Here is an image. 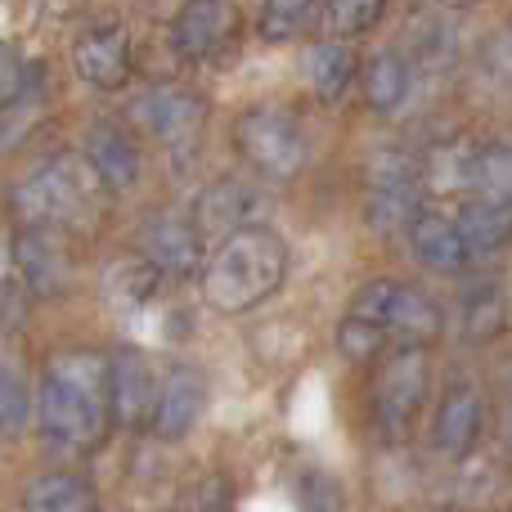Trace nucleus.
Segmentation results:
<instances>
[{
	"label": "nucleus",
	"mask_w": 512,
	"mask_h": 512,
	"mask_svg": "<svg viewBox=\"0 0 512 512\" xmlns=\"http://www.w3.org/2000/svg\"><path fill=\"white\" fill-rule=\"evenodd\" d=\"M108 360L95 351H59L45 360L36 427L50 454L81 459L104 441L108 423Z\"/></svg>",
	"instance_id": "nucleus-1"
},
{
	"label": "nucleus",
	"mask_w": 512,
	"mask_h": 512,
	"mask_svg": "<svg viewBox=\"0 0 512 512\" xmlns=\"http://www.w3.org/2000/svg\"><path fill=\"white\" fill-rule=\"evenodd\" d=\"M283 274H288V248L279 234L265 225H239L230 239L216 243L212 261L198 270V283L212 310L243 315L279 292Z\"/></svg>",
	"instance_id": "nucleus-2"
},
{
	"label": "nucleus",
	"mask_w": 512,
	"mask_h": 512,
	"mask_svg": "<svg viewBox=\"0 0 512 512\" xmlns=\"http://www.w3.org/2000/svg\"><path fill=\"white\" fill-rule=\"evenodd\" d=\"M104 180L95 176L86 158H50L14 189V216L27 230H81L95 216V189Z\"/></svg>",
	"instance_id": "nucleus-3"
},
{
	"label": "nucleus",
	"mask_w": 512,
	"mask_h": 512,
	"mask_svg": "<svg viewBox=\"0 0 512 512\" xmlns=\"http://www.w3.org/2000/svg\"><path fill=\"white\" fill-rule=\"evenodd\" d=\"M234 144H239L243 162L256 167L270 180H292L310 158V144L301 122L279 104H256L234 126Z\"/></svg>",
	"instance_id": "nucleus-4"
},
{
	"label": "nucleus",
	"mask_w": 512,
	"mask_h": 512,
	"mask_svg": "<svg viewBox=\"0 0 512 512\" xmlns=\"http://www.w3.org/2000/svg\"><path fill=\"white\" fill-rule=\"evenodd\" d=\"M423 189V162L400 149H382L369 158L364 171V216L378 234H391L414 221V203Z\"/></svg>",
	"instance_id": "nucleus-5"
},
{
	"label": "nucleus",
	"mask_w": 512,
	"mask_h": 512,
	"mask_svg": "<svg viewBox=\"0 0 512 512\" xmlns=\"http://www.w3.org/2000/svg\"><path fill=\"white\" fill-rule=\"evenodd\" d=\"M427 382H432V360H427V346L405 342L382 360L378 382H373V409H378V423L387 436H405L414 414L427 400Z\"/></svg>",
	"instance_id": "nucleus-6"
},
{
	"label": "nucleus",
	"mask_w": 512,
	"mask_h": 512,
	"mask_svg": "<svg viewBox=\"0 0 512 512\" xmlns=\"http://www.w3.org/2000/svg\"><path fill=\"white\" fill-rule=\"evenodd\" d=\"M135 122L171 153H189L207 126V104L189 86H153L135 99Z\"/></svg>",
	"instance_id": "nucleus-7"
},
{
	"label": "nucleus",
	"mask_w": 512,
	"mask_h": 512,
	"mask_svg": "<svg viewBox=\"0 0 512 512\" xmlns=\"http://www.w3.org/2000/svg\"><path fill=\"white\" fill-rule=\"evenodd\" d=\"M234 23H239V14L230 0H185L171 18V50L189 63H203L230 45Z\"/></svg>",
	"instance_id": "nucleus-8"
},
{
	"label": "nucleus",
	"mask_w": 512,
	"mask_h": 512,
	"mask_svg": "<svg viewBox=\"0 0 512 512\" xmlns=\"http://www.w3.org/2000/svg\"><path fill=\"white\" fill-rule=\"evenodd\" d=\"M207 405V378L194 364H171L167 378L158 382V396H153V432L162 441H185L194 432V423L203 418Z\"/></svg>",
	"instance_id": "nucleus-9"
},
{
	"label": "nucleus",
	"mask_w": 512,
	"mask_h": 512,
	"mask_svg": "<svg viewBox=\"0 0 512 512\" xmlns=\"http://www.w3.org/2000/svg\"><path fill=\"white\" fill-rule=\"evenodd\" d=\"M72 68L86 86L95 90H117L131 77V45H126V32L117 23L104 27H86L72 45Z\"/></svg>",
	"instance_id": "nucleus-10"
},
{
	"label": "nucleus",
	"mask_w": 512,
	"mask_h": 512,
	"mask_svg": "<svg viewBox=\"0 0 512 512\" xmlns=\"http://www.w3.org/2000/svg\"><path fill=\"white\" fill-rule=\"evenodd\" d=\"M140 252L158 265V274H171V279H185V274H198V256H203V234L194 230V221L185 216H149L140 230Z\"/></svg>",
	"instance_id": "nucleus-11"
},
{
	"label": "nucleus",
	"mask_w": 512,
	"mask_h": 512,
	"mask_svg": "<svg viewBox=\"0 0 512 512\" xmlns=\"http://www.w3.org/2000/svg\"><path fill=\"white\" fill-rule=\"evenodd\" d=\"M153 396H158V387H153L149 360L135 346H117L108 355V414L122 427H131L153 414Z\"/></svg>",
	"instance_id": "nucleus-12"
},
{
	"label": "nucleus",
	"mask_w": 512,
	"mask_h": 512,
	"mask_svg": "<svg viewBox=\"0 0 512 512\" xmlns=\"http://www.w3.org/2000/svg\"><path fill=\"white\" fill-rule=\"evenodd\" d=\"M481 423H486V400L472 382H454L445 391L441 409H436V427H432V441L445 459H463V454L477 445Z\"/></svg>",
	"instance_id": "nucleus-13"
},
{
	"label": "nucleus",
	"mask_w": 512,
	"mask_h": 512,
	"mask_svg": "<svg viewBox=\"0 0 512 512\" xmlns=\"http://www.w3.org/2000/svg\"><path fill=\"white\" fill-rule=\"evenodd\" d=\"M256 207V194L239 180H216L212 189L198 194L194 207V230L203 234V243H221L230 239L239 225H248V212Z\"/></svg>",
	"instance_id": "nucleus-14"
},
{
	"label": "nucleus",
	"mask_w": 512,
	"mask_h": 512,
	"mask_svg": "<svg viewBox=\"0 0 512 512\" xmlns=\"http://www.w3.org/2000/svg\"><path fill=\"white\" fill-rule=\"evenodd\" d=\"M63 230H27L18 239V270L36 292H59L72 283V252L59 239Z\"/></svg>",
	"instance_id": "nucleus-15"
},
{
	"label": "nucleus",
	"mask_w": 512,
	"mask_h": 512,
	"mask_svg": "<svg viewBox=\"0 0 512 512\" xmlns=\"http://www.w3.org/2000/svg\"><path fill=\"white\" fill-rule=\"evenodd\" d=\"M409 248H414L418 261L436 274L463 270V261L472 256L468 243H463V234H459V221H450V216H441V212H423L409 221Z\"/></svg>",
	"instance_id": "nucleus-16"
},
{
	"label": "nucleus",
	"mask_w": 512,
	"mask_h": 512,
	"mask_svg": "<svg viewBox=\"0 0 512 512\" xmlns=\"http://www.w3.org/2000/svg\"><path fill=\"white\" fill-rule=\"evenodd\" d=\"M86 162L95 167V176L104 180V189L122 194L140 180V149L131 144V135H122L117 126H90L86 131Z\"/></svg>",
	"instance_id": "nucleus-17"
},
{
	"label": "nucleus",
	"mask_w": 512,
	"mask_h": 512,
	"mask_svg": "<svg viewBox=\"0 0 512 512\" xmlns=\"http://www.w3.org/2000/svg\"><path fill=\"white\" fill-rule=\"evenodd\" d=\"M445 328V315L441 306H436L432 297H427L423 288H414V283H396V292H391V310H387V333H396L400 342H436Z\"/></svg>",
	"instance_id": "nucleus-18"
},
{
	"label": "nucleus",
	"mask_w": 512,
	"mask_h": 512,
	"mask_svg": "<svg viewBox=\"0 0 512 512\" xmlns=\"http://www.w3.org/2000/svg\"><path fill=\"white\" fill-rule=\"evenodd\" d=\"M99 288H104V301L117 315H135L153 297V288H158V265L149 256H113L104 265Z\"/></svg>",
	"instance_id": "nucleus-19"
},
{
	"label": "nucleus",
	"mask_w": 512,
	"mask_h": 512,
	"mask_svg": "<svg viewBox=\"0 0 512 512\" xmlns=\"http://www.w3.org/2000/svg\"><path fill=\"white\" fill-rule=\"evenodd\" d=\"M306 77H310V90H315L324 104H337V99L351 90V81L360 77V59H355V50L346 45V36H333V41L310 45Z\"/></svg>",
	"instance_id": "nucleus-20"
},
{
	"label": "nucleus",
	"mask_w": 512,
	"mask_h": 512,
	"mask_svg": "<svg viewBox=\"0 0 512 512\" xmlns=\"http://www.w3.org/2000/svg\"><path fill=\"white\" fill-rule=\"evenodd\" d=\"M459 234L468 243V252H495L512 239V203L499 198H477V203H463L459 212Z\"/></svg>",
	"instance_id": "nucleus-21"
},
{
	"label": "nucleus",
	"mask_w": 512,
	"mask_h": 512,
	"mask_svg": "<svg viewBox=\"0 0 512 512\" xmlns=\"http://www.w3.org/2000/svg\"><path fill=\"white\" fill-rule=\"evenodd\" d=\"M23 512H95V499L77 472H45V477L27 481Z\"/></svg>",
	"instance_id": "nucleus-22"
},
{
	"label": "nucleus",
	"mask_w": 512,
	"mask_h": 512,
	"mask_svg": "<svg viewBox=\"0 0 512 512\" xmlns=\"http://www.w3.org/2000/svg\"><path fill=\"white\" fill-rule=\"evenodd\" d=\"M360 86H364V104H369L373 113H396L409 95V63L391 50L373 54L360 72Z\"/></svg>",
	"instance_id": "nucleus-23"
},
{
	"label": "nucleus",
	"mask_w": 512,
	"mask_h": 512,
	"mask_svg": "<svg viewBox=\"0 0 512 512\" xmlns=\"http://www.w3.org/2000/svg\"><path fill=\"white\" fill-rule=\"evenodd\" d=\"M315 18H319V0H265L256 32L270 45H288V41L310 36Z\"/></svg>",
	"instance_id": "nucleus-24"
},
{
	"label": "nucleus",
	"mask_w": 512,
	"mask_h": 512,
	"mask_svg": "<svg viewBox=\"0 0 512 512\" xmlns=\"http://www.w3.org/2000/svg\"><path fill=\"white\" fill-rule=\"evenodd\" d=\"M477 158H481L477 144L450 140L423 162V180H432L436 189H468L477 185Z\"/></svg>",
	"instance_id": "nucleus-25"
},
{
	"label": "nucleus",
	"mask_w": 512,
	"mask_h": 512,
	"mask_svg": "<svg viewBox=\"0 0 512 512\" xmlns=\"http://www.w3.org/2000/svg\"><path fill=\"white\" fill-rule=\"evenodd\" d=\"M504 319H508V301L495 283H477L463 301V333L472 342H490V337L504 333Z\"/></svg>",
	"instance_id": "nucleus-26"
},
{
	"label": "nucleus",
	"mask_w": 512,
	"mask_h": 512,
	"mask_svg": "<svg viewBox=\"0 0 512 512\" xmlns=\"http://www.w3.org/2000/svg\"><path fill=\"white\" fill-rule=\"evenodd\" d=\"M32 423V400H27V382L18 364L0 360V436H18Z\"/></svg>",
	"instance_id": "nucleus-27"
},
{
	"label": "nucleus",
	"mask_w": 512,
	"mask_h": 512,
	"mask_svg": "<svg viewBox=\"0 0 512 512\" xmlns=\"http://www.w3.org/2000/svg\"><path fill=\"white\" fill-rule=\"evenodd\" d=\"M382 9H387V0H324V23L333 36H360L369 32L373 23L382 18Z\"/></svg>",
	"instance_id": "nucleus-28"
},
{
	"label": "nucleus",
	"mask_w": 512,
	"mask_h": 512,
	"mask_svg": "<svg viewBox=\"0 0 512 512\" xmlns=\"http://www.w3.org/2000/svg\"><path fill=\"white\" fill-rule=\"evenodd\" d=\"M477 189L481 198H499L512 203V144H490L477 158Z\"/></svg>",
	"instance_id": "nucleus-29"
},
{
	"label": "nucleus",
	"mask_w": 512,
	"mask_h": 512,
	"mask_svg": "<svg viewBox=\"0 0 512 512\" xmlns=\"http://www.w3.org/2000/svg\"><path fill=\"white\" fill-rule=\"evenodd\" d=\"M454 54H459V36L445 18H427V23L414 27V59L423 68H445Z\"/></svg>",
	"instance_id": "nucleus-30"
},
{
	"label": "nucleus",
	"mask_w": 512,
	"mask_h": 512,
	"mask_svg": "<svg viewBox=\"0 0 512 512\" xmlns=\"http://www.w3.org/2000/svg\"><path fill=\"white\" fill-rule=\"evenodd\" d=\"M378 342H382V328L369 324V319L346 315L342 328H337V351H342L346 360H369V355L378 351Z\"/></svg>",
	"instance_id": "nucleus-31"
},
{
	"label": "nucleus",
	"mask_w": 512,
	"mask_h": 512,
	"mask_svg": "<svg viewBox=\"0 0 512 512\" xmlns=\"http://www.w3.org/2000/svg\"><path fill=\"white\" fill-rule=\"evenodd\" d=\"M391 292H396V283H391V279H373V283H364V288L355 292V301H351V310H346V315H355V319H369V324H378L382 333H387Z\"/></svg>",
	"instance_id": "nucleus-32"
},
{
	"label": "nucleus",
	"mask_w": 512,
	"mask_h": 512,
	"mask_svg": "<svg viewBox=\"0 0 512 512\" xmlns=\"http://www.w3.org/2000/svg\"><path fill=\"white\" fill-rule=\"evenodd\" d=\"M481 77L495 81V86H512V23L499 27L486 41V50H481Z\"/></svg>",
	"instance_id": "nucleus-33"
},
{
	"label": "nucleus",
	"mask_w": 512,
	"mask_h": 512,
	"mask_svg": "<svg viewBox=\"0 0 512 512\" xmlns=\"http://www.w3.org/2000/svg\"><path fill=\"white\" fill-rule=\"evenodd\" d=\"M23 86H27V63H23V54H18L9 41H0V113L18 104Z\"/></svg>",
	"instance_id": "nucleus-34"
},
{
	"label": "nucleus",
	"mask_w": 512,
	"mask_h": 512,
	"mask_svg": "<svg viewBox=\"0 0 512 512\" xmlns=\"http://www.w3.org/2000/svg\"><path fill=\"white\" fill-rule=\"evenodd\" d=\"M301 499H306L310 512H342V490H337V481L324 477V472H310Z\"/></svg>",
	"instance_id": "nucleus-35"
},
{
	"label": "nucleus",
	"mask_w": 512,
	"mask_h": 512,
	"mask_svg": "<svg viewBox=\"0 0 512 512\" xmlns=\"http://www.w3.org/2000/svg\"><path fill=\"white\" fill-rule=\"evenodd\" d=\"M504 441H508V450H512V396H508V409H504Z\"/></svg>",
	"instance_id": "nucleus-36"
}]
</instances>
